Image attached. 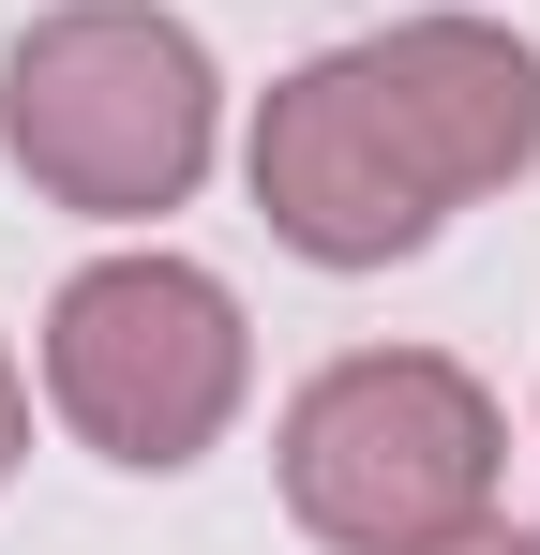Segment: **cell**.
Returning a JSON list of instances; mask_svg holds the SVG:
<instances>
[{
  "label": "cell",
  "instance_id": "cell-1",
  "mask_svg": "<svg viewBox=\"0 0 540 555\" xmlns=\"http://www.w3.org/2000/svg\"><path fill=\"white\" fill-rule=\"evenodd\" d=\"M526 166H540V46L480 15H406L375 46H331L256 120V210L316 271H390L465 195Z\"/></svg>",
  "mask_w": 540,
  "mask_h": 555
},
{
  "label": "cell",
  "instance_id": "cell-2",
  "mask_svg": "<svg viewBox=\"0 0 540 555\" xmlns=\"http://www.w3.org/2000/svg\"><path fill=\"white\" fill-rule=\"evenodd\" d=\"M0 151L61 210H180L210 166V61L180 15L76 0L0 61Z\"/></svg>",
  "mask_w": 540,
  "mask_h": 555
},
{
  "label": "cell",
  "instance_id": "cell-3",
  "mask_svg": "<svg viewBox=\"0 0 540 555\" xmlns=\"http://www.w3.org/2000/svg\"><path fill=\"white\" fill-rule=\"evenodd\" d=\"M285 511L331 555H436L496 511V405L480 375L375 346L285 405Z\"/></svg>",
  "mask_w": 540,
  "mask_h": 555
},
{
  "label": "cell",
  "instance_id": "cell-4",
  "mask_svg": "<svg viewBox=\"0 0 540 555\" xmlns=\"http://www.w3.org/2000/svg\"><path fill=\"white\" fill-rule=\"evenodd\" d=\"M46 390H61V421H76L105 465H136V480H166L226 436V405H241V300L210 271H180V256H105V271L61 285V315H46Z\"/></svg>",
  "mask_w": 540,
  "mask_h": 555
},
{
  "label": "cell",
  "instance_id": "cell-5",
  "mask_svg": "<svg viewBox=\"0 0 540 555\" xmlns=\"http://www.w3.org/2000/svg\"><path fill=\"white\" fill-rule=\"evenodd\" d=\"M15 451H30V390H15V361H0V480H15Z\"/></svg>",
  "mask_w": 540,
  "mask_h": 555
},
{
  "label": "cell",
  "instance_id": "cell-6",
  "mask_svg": "<svg viewBox=\"0 0 540 555\" xmlns=\"http://www.w3.org/2000/svg\"><path fill=\"white\" fill-rule=\"evenodd\" d=\"M436 555H540V541H511V526H465V541H436Z\"/></svg>",
  "mask_w": 540,
  "mask_h": 555
}]
</instances>
